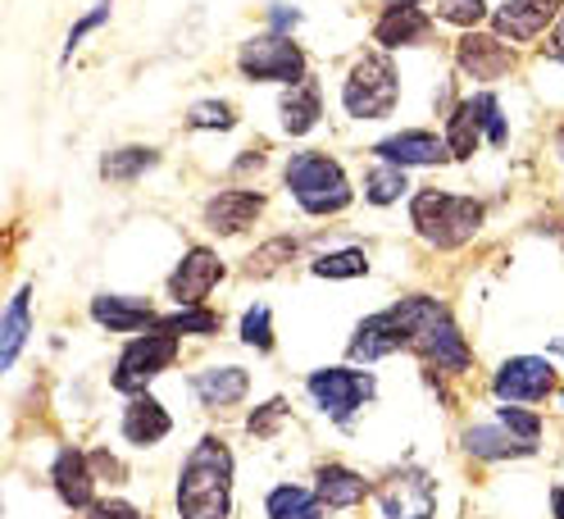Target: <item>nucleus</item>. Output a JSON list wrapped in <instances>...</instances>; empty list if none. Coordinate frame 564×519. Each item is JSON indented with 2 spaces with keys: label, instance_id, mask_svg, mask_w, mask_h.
<instances>
[{
  "label": "nucleus",
  "instance_id": "nucleus-4",
  "mask_svg": "<svg viewBox=\"0 0 564 519\" xmlns=\"http://www.w3.org/2000/svg\"><path fill=\"white\" fill-rule=\"evenodd\" d=\"M288 192L296 196V205L305 215H341L350 205V179L346 169L319 151H296L288 160Z\"/></svg>",
  "mask_w": 564,
  "mask_h": 519
},
{
  "label": "nucleus",
  "instance_id": "nucleus-19",
  "mask_svg": "<svg viewBox=\"0 0 564 519\" xmlns=\"http://www.w3.org/2000/svg\"><path fill=\"white\" fill-rule=\"evenodd\" d=\"M433 37V19L419 6H387L373 19V42L382 51H401V46H423Z\"/></svg>",
  "mask_w": 564,
  "mask_h": 519
},
{
  "label": "nucleus",
  "instance_id": "nucleus-21",
  "mask_svg": "<svg viewBox=\"0 0 564 519\" xmlns=\"http://www.w3.org/2000/svg\"><path fill=\"white\" fill-rule=\"evenodd\" d=\"M192 392L205 410H228V406H241L246 392H251V374L241 365H215V369H200L192 378Z\"/></svg>",
  "mask_w": 564,
  "mask_h": 519
},
{
  "label": "nucleus",
  "instance_id": "nucleus-25",
  "mask_svg": "<svg viewBox=\"0 0 564 519\" xmlns=\"http://www.w3.org/2000/svg\"><path fill=\"white\" fill-rule=\"evenodd\" d=\"M278 115H282V128L292 137H305L319 128V115H324V96H319V83L314 78H301L288 96L278 100Z\"/></svg>",
  "mask_w": 564,
  "mask_h": 519
},
{
  "label": "nucleus",
  "instance_id": "nucleus-44",
  "mask_svg": "<svg viewBox=\"0 0 564 519\" xmlns=\"http://www.w3.org/2000/svg\"><path fill=\"white\" fill-rule=\"evenodd\" d=\"M387 6H419V0H387Z\"/></svg>",
  "mask_w": 564,
  "mask_h": 519
},
{
  "label": "nucleus",
  "instance_id": "nucleus-31",
  "mask_svg": "<svg viewBox=\"0 0 564 519\" xmlns=\"http://www.w3.org/2000/svg\"><path fill=\"white\" fill-rule=\"evenodd\" d=\"M314 279H360V273H369V256L360 247H341V251H328L310 264Z\"/></svg>",
  "mask_w": 564,
  "mask_h": 519
},
{
  "label": "nucleus",
  "instance_id": "nucleus-41",
  "mask_svg": "<svg viewBox=\"0 0 564 519\" xmlns=\"http://www.w3.org/2000/svg\"><path fill=\"white\" fill-rule=\"evenodd\" d=\"M269 19H273V32H288V28H296V23H301V14H296V10H288V6H273V10H269Z\"/></svg>",
  "mask_w": 564,
  "mask_h": 519
},
{
  "label": "nucleus",
  "instance_id": "nucleus-35",
  "mask_svg": "<svg viewBox=\"0 0 564 519\" xmlns=\"http://www.w3.org/2000/svg\"><path fill=\"white\" fill-rule=\"evenodd\" d=\"M446 23H455V28H478L482 19H491V10H487V0H442V10H437Z\"/></svg>",
  "mask_w": 564,
  "mask_h": 519
},
{
  "label": "nucleus",
  "instance_id": "nucleus-14",
  "mask_svg": "<svg viewBox=\"0 0 564 519\" xmlns=\"http://www.w3.org/2000/svg\"><path fill=\"white\" fill-rule=\"evenodd\" d=\"M564 0H506V6L491 14V28L506 42H533L551 23H560Z\"/></svg>",
  "mask_w": 564,
  "mask_h": 519
},
{
  "label": "nucleus",
  "instance_id": "nucleus-13",
  "mask_svg": "<svg viewBox=\"0 0 564 519\" xmlns=\"http://www.w3.org/2000/svg\"><path fill=\"white\" fill-rule=\"evenodd\" d=\"M219 279H224V260L209 247H192L178 260V269L169 273V296L178 305H200L209 292L219 288Z\"/></svg>",
  "mask_w": 564,
  "mask_h": 519
},
{
  "label": "nucleus",
  "instance_id": "nucleus-1",
  "mask_svg": "<svg viewBox=\"0 0 564 519\" xmlns=\"http://www.w3.org/2000/svg\"><path fill=\"white\" fill-rule=\"evenodd\" d=\"M392 315L401 320L405 328V352H414L423 365H433V369H446V374H465L474 352H469V342L460 333V324L451 320V310L437 301V296H401L392 305Z\"/></svg>",
  "mask_w": 564,
  "mask_h": 519
},
{
  "label": "nucleus",
  "instance_id": "nucleus-46",
  "mask_svg": "<svg viewBox=\"0 0 564 519\" xmlns=\"http://www.w3.org/2000/svg\"><path fill=\"white\" fill-rule=\"evenodd\" d=\"M560 406H564V388H560Z\"/></svg>",
  "mask_w": 564,
  "mask_h": 519
},
{
  "label": "nucleus",
  "instance_id": "nucleus-6",
  "mask_svg": "<svg viewBox=\"0 0 564 519\" xmlns=\"http://www.w3.org/2000/svg\"><path fill=\"white\" fill-rule=\"evenodd\" d=\"M173 360H178V337H173V333H164V328L137 333L123 346V356H119V365L110 374V388L123 392V397H141Z\"/></svg>",
  "mask_w": 564,
  "mask_h": 519
},
{
  "label": "nucleus",
  "instance_id": "nucleus-29",
  "mask_svg": "<svg viewBox=\"0 0 564 519\" xmlns=\"http://www.w3.org/2000/svg\"><path fill=\"white\" fill-rule=\"evenodd\" d=\"M155 328H164L173 337H215L224 328V320L215 315V310H205V305H178L173 315H160Z\"/></svg>",
  "mask_w": 564,
  "mask_h": 519
},
{
  "label": "nucleus",
  "instance_id": "nucleus-36",
  "mask_svg": "<svg viewBox=\"0 0 564 519\" xmlns=\"http://www.w3.org/2000/svg\"><path fill=\"white\" fill-rule=\"evenodd\" d=\"M187 123H192V128H219V132H228V128L237 123V115H232L228 100H200V106H192Z\"/></svg>",
  "mask_w": 564,
  "mask_h": 519
},
{
  "label": "nucleus",
  "instance_id": "nucleus-23",
  "mask_svg": "<svg viewBox=\"0 0 564 519\" xmlns=\"http://www.w3.org/2000/svg\"><path fill=\"white\" fill-rule=\"evenodd\" d=\"M314 493H319V501L328 510H350V506H360L373 488H369L365 474L346 469V465H319V474H314Z\"/></svg>",
  "mask_w": 564,
  "mask_h": 519
},
{
  "label": "nucleus",
  "instance_id": "nucleus-11",
  "mask_svg": "<svg viewBox=\"0 0 564 519\" xmlns=\"http://www.w3.org/2000/svg\"><path fill=\"white\" fill-rule=\"evenodd\" d=\"M555 383L560 374L551 356H510L491 378V392L501 397V406H528V401H546Z\"/></svg>",
  "mask_w": 564,
  "mask_h": 519
},
{
  "label": "nucleus",
  "instance_id": "nucleus-5",
  "mask_svg": "<svg viewBox=\"0 0 564 519\" xmlns=\"http://www.w3.org/2000/svg\"><path fill=\"white\" fill-rule=\"evenodd\" d=\"M401 100V78H397V64L387 60L382 51L360 55L356 68L346 74L341 83V106L350 119H387Z\"/></svg>",
  "mask_w": 564,
  "mask_h": 519
},
{
  "label": "nucleus",
  "instance_id": "nucleus-28",
  "mask_svg": "<svg viewBox=\"0 0 564 519\" xmlns=\"http://www.w3.org/2000/svg\"><path fill=\"white\" fill-rule=\"evenodd\" d=\"M160 164V151L155 147H119L100 160V179L105 183H137L147 169Z\"/></svg>",
  "mask_w": 564,
  "mask_h": 519
},
{
  "label": "nucleus",
  "instance_id": "nucleus-12",
  "mask_svg": "<svg viewBox=\"0 0 564 519\" xmlns=\"http://www.w3.org/2000/svg\"><path fill=\"white\" fill-rule=\"evenodd\" d=\"M455 64H460L474 83H497L514 68V51L497 32H465L460 46H455Z\"/></svg>",
  "mask_w": 564,
  "mask_h": 519
},
{
  "label": "nucleus",
  "instance_id": "nucleus-43",
  "mask_svg": "<svg viewBox=\"0 0 564 519\" xmlns=\"http://www.w3.org/2000/svg\"><path fill=\"white\" fill-rule=\"evenodd\" d=\"M551 515L564 519V488H551Z\"/></svg>",
  "mask_w": 564,
  "mask_h": 519
},
{
  "label": "nucleus",
  "instance_id": "nucleus-45",
  "mask_svg": "<svg viewBox=\"0 0 564 519\" xmlns=\"http://www.w3.org/2000/svg\"><path fill=\"white\" fill-rule=\"evenodd\" d=\"M555 147H560V155H564V128H560V137H555Z\"/></svg>",
  "mask_w": 564,
  "mask_h": 519
},
{
  "label": "nucleus",
  "instance_id": "nucleus-40",
  "mask_svg": "<svg viewBox=\"0 0 564 519\" xmlns=\"http://www.w3.org/2000/svg\"><path fill=\"white\" fill-rule=\"evenodd\" d=\"M91 469L96 478H110V483H123V465L110 456V452H91Z\"/></svg>",
  "mask_w": 564,
  "mask_h": 519
},
{
  "label": "nucleus",
  "instance_id": "nucleus-18",
  "mask_svg": "<svg viewBox=\"0 0 564 519\" xmlns=\"http://www.w3.org/2000/svg\"><path fill=\"white\" fill-rule=\"evenodd\" d=\"M397 352H405V328H401V320L392 315V305L356 324V337H350V360L373 365V360L397 356Z\"/></svg>",
  "mask_w": 564,
  "mask_h": 519
},
{
  "label": "nucleus",
  "instance_id": "nucleus-9",
  "mask_svg": "<svg viewBox=\"0 0 564 519\" xmlns=\"http://www.w3.org/2000/svg\"><path fill=\"white\" fill-rule=\"evenodd\" d=\"M305 392L314 397V406H319L328 420L346 424L365 401H373L378 378H373L369 369H341V365H328V369H314V374L305 378Z\"/></svg>",
  "mask_w": 564,
  "mask_h": 519
},
{
  "label": "nucleus",
  "instance_id": "nucleus-24",
  "mask_svg": "<svg viewBox=\"0 0 564 519\" xmlns=\"http://www.w3.org/2000/svg\"><path fill=\"white\" fill-rule=\"evenodd\" d=\"M465 452H469L474 461H519V456H533L538 446L519 442V437L497 420V424H474V429H465Z\"/></svg>",
  "mask_w": 564,
  "mask_h": 519
},
{
  "label": "nucleus",
  "instance_id": "nucleus-27",
  "mask_svg": "<svg viewBox=\"0 0 564 519\" xmlns=\"http://www.w3.org/2000/svg\"><path fill=\"white\" fill-rule=\"evenodd\" d=\"M264 515L269 519H324L328 506L319 501V493L296 488V483H278V488L264 497Z\"/></svg>",
  "mask_w": 564,
  "mask_h": 519
},
{
  "label": "nucleus",
  "instance_id": "nucleus-3",
  "mask_svg": "<svg viewBox=\"0 0 564 519\" xmlns=\"http://www.w3.org/2000/svg\"><path fill=\"white\" fill-rule=\"evenodd\" d=\"M482 219H487V210L474 196H451V192L429 187V192H414V201H410L414 233L437 251H455V247H465V241H474Z\"/></svg>",
  "mask_w": 564,
  "mask_h": 519
},
{
  "label": "nucleus",
  "instance_id": "nucleus-26",
  "mask_svg": "<svg viewBox=\"0 0 564 519\" xmlns=\"http://www.w3.org/2000/svg\"><path fill=\"white\" fill-rule=\"evenodd\" d=\"M32 288H19L6 305V320H0V369H14L19 365V352L32 333Z\"/></svg>",
  "mask_w": 564,
  "mask_h": 519
},
{
  "label": "nucleus",
  "instance_id": "nucleus-34",
  "mask_svg": "<svg viewBox=\"0 0 564 519\" xmlns=\"http://www.w3.org/2000/svg\"><path fill=\"white\" fill-rule=\"evenodd\" d=\"M497 420H501L519 442H528V446H538V442H542V414H533V410L501 406V410H497Z\"/></svg>",
  "mask_w": 564,
  "mask_h": 519
},
{
  "label": "nucleus",
  "instance_id": "nucleus-33",
  "mask_svg": "<svg viewBox=\"0 0 564 519\" xmlns=\"http://www.w3.org/2000/svg\"><path fill=\"white\" fill-rule=\"evenodd\" d=\"M241 342L256 346L260 356L273 352V315H269V305H251V310L241 315Z\"/></svg>",
  "mask_w": 564,
  "mask_h": 519
},
{
  "label": "nucleus",
  "instance_id": "nucleus-17",
  "mask_svg": "<svg viewBox=\"0 0 564 519\" xmlns=\"http://www.w3.org/2000/svg\"><path fill=\"white\" fill-rule=\"evenodd\" d=\"M51 483H55V497L68 510H91L96 506V469L91 456H83L78 446H64L51 465Z\"/></svg>",
  "mask_w": 564,
  "mask_h": 519
},
{
  "label": "nucleus",
  "instance_id": "nucleus-20",
  "mask_svg": "<svg viewBox=\"0 0 564 519\" xmlns=\"http://www.w3.org/2000/svg\"><path fill=\"white\" fill-rule=\"evenodd\" d=\"M91 320L110 333H151L160 324V315L151 310V301L141 296H119V292H100L91 296Z\"/></svg>",
  "mask_w": 564,
  "mask_h": 519
},
{
  "label": "nucleus",
  "instance_id": "nucleus-15",
  "mask_svg": "<svg viewBox=\"0 0 564 519\" xmlns=\"http://www.w3.org/2000/svg\"><path fill=\"white\" fill-rule=\"evenodd\" d=\"M373 155L387 160V164H401V169H429V164L455 160L451 147H446V137L423 132V128H405L397 137H382V142L373 147Z\"/></svg>",
  "mask_w": 564,
  "mask_h": 519
},
{
  "label": "nucleus",
  "instance_id": "nucleus-38",
  "mask_svg": "<svg viewBox=\"0 0 564 519\" xmlns=\"http://www.w3.org/2000/svg\"><path fill=\"white\" fill-rule=\"evenodd\" d=\"M282 420H288V401H282V397H273V401H264L256 414H251V420H246V429H251L256 437H269Z\"/></svg>",
  "mask_w": 564,
  "mask_h": 519
},
{
  "label": "nucleus",
  "instance_id": "nucleus-30",
  "mask_svg": "<svg viewBox=\"0 0 564 519\" xmlns=\"http://www.w3.org/2000/svg\"><path fill=\"white\" fill-rule=\"evenodd\" d=\"M405 192H410V179H405L401 164L378 160V164L365 173V201H369V205H392V201H401Z\"/></svg>",
  "mask_w": 564,
  "mask_h": 519
},
{
  "label": "nucleus",
  "instance_id": "nucleus-8",
  "mask_svg": "<svg viewBox=\"0 0 564 519\" xmlns=\"http://www.w3.org/2000/svg\"><path fill=\"white\" fill-rule=\"evenodd\" d=\"M237 68H241V78H251V83H288V87H296L301 78H310L305 74V51L288 37V32H260V37L241 42Z\"/></svg>",
  "mask_w": 564,
  "mask_h": 519
},
{
  "label": "nucleus",
  "instance_id": "nucleus-16",
  "mask_svg": "<svg viewBox=\"0 0 564 519\" xmlns=\"http://www.w3.org/2000/svg\"><path fill=\"white\" fill-rule=\"evenodd\" d=\"M260 215H264V196L260 192H246V187H228V192H215V196L205 201V228L219 233V237L246 233Z\"/></svg>",
  "mask_w": 564,
  "mask_h": 519
},
{
  "label": "nucleus",
  "instance_id": "nucleus-42",
  "mask_svg": "<svg viewBox=\"0 0 564 519\" xmlns=\"http://www.w3.org/2000/svg\"><path fill=\"white\" fill-rule=\"evenodd\" d=\"M546 55H551L555 64H564V14H560V23H555V37H551V46H546Z\"/></svg>",
  "mask_w": 564,
  "mask_h": 519
},
{
  "label": "nucleus",
  "instance_id": "nucleus-37",
  "mask_svg": "<svg viewBox=\"0 0 564 519\" xmlns=\"http://www.w3.org/2000/svg\"><path fill=\"white\" fill-rule=\"evenodd\" d=\"M105 23H110V6H96V10L87 14V19H78L74 28H68V42H64V60H74V51H78V46H83V42L91 37L96 28H105Z\"/></svg>",
  "mask_w": 564,
  "mask_h": 519
},
{
  "label": "nucleus",
  "instance_id": "nucleus-10",
  "mask_svg": "<svg viewBox=\"0 0 564 519\" xmlns=\"http://www.w3.org/2000/svg\"><path fill=\"white\" fill-rule=\"evenodd\" d=\"M378 510L382 519H433L437 515V483L429 469H392L378 483Z\"/></svg>",
  "mask_w": 564,
  "mask_h": 519
},
{
  "label": "nucleus",
  "instance_id": "nucleus-22",
  "mask_svg": "<svg viewBox=\"0 0 564 519\" xmlns=\"http://www.w3.org/2000/svg\"><path fill=\"white\" fill-rule=\"evenodd\" d=\"M123 442H132V446H155V442H164L169 433H173V414L155 401V397H132L128 406H123Z\"/></svg>",
  "mask_w": 564,
  "mask_h": 519
},
{
  "label": "nucleus",
  "instance_id": "nucleus-2",
  "mask_svg": "<svg viewBox=\"0 0 564 519\" xmlns=\"http://www.w3.org/2000/svg\"><path fill=\"white\" fill-rule=\"evenodd\" d=\"M232 515V452L224 437H200L178 474V519Z\"/></svg>",
  "mask_w": 564,
  "mask_h": 519
},
{
  "label": "nucleus",
  "instance_id": "nucleus-7",
  "mask_svg": "<svg viewBox=\"0 0 564 519\" xmlns=\"http://www.w3.org/2000/svg\"><path fill=\"white\" fill-rule=\"evenodd\" d=\"M482 137L491 147H506V137H510L506 115H501V100L491 91H478V96L460 100V106L451 110V119H446V147H451L455 160H469Z\"/></svg>",
  "mask_w": 564,
  "mask_h": 519
},
{
  "label": "nucleus",
  "instance_id": "nucleus-39",
  "mask_svg": "<svg viewBox=\"0 0 564 519\" xmlns=\"http://www.w3.org/2000/svg\"><path fill=\"white\" fill-rule=\"evenodd\" d=\"M87 519H147V515H141L137 506H128V501H96Z\"/></svg>",
  "mask_w": 564,
  "mask_h": 519
},
{
  "label": "nucleus",
  "instance_id": "nucleus-32",
  "mask_svg": "<svg viewBox=\"0 0 564 519\" xmlns=\"http://www.w3.org/2000/svg\"><path fill=\"white\" fill-rule=\"evenodd\" d=\"M296 247H301L296 237H273V241H264V247H256V256L246 260V273H256V279H269V273H278L282 264L296 256Z\"/></svg>",
  "mask_w": 564,
  "mask_h": 519
}]
</instances>
